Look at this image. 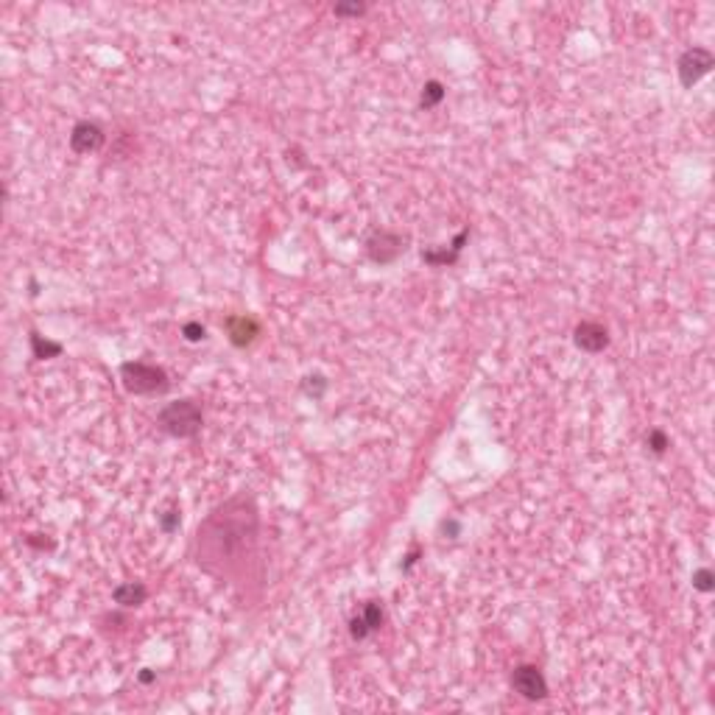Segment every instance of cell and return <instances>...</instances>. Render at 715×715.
<instances>
[{
	"mask_svg": "<svg viewBox=\"0 0 715 715\" xmlns=\"http://www.w3.org/2000/svg\"><path fill=\"white\" fill-rule=\"evenodd\" d=\"M257 539V512L246 498H235L215 509L204 526H198L196 547L198 564L215 576H232L243 553L254 547Z\"/></svg>",
	"mask_w": 715,
	"mask_h": 715,
	"instance_id": "obj_1",
	"label": "cell"
},
{
	"mask_svg": "<svg viewBox=\"0 0 715 715\" xmlns=\"http://www.w3.org/2000/svg\"><path fill=\"white\" fill-rule=\"evenodd\" d=\"M157 425H160L165 433L177 436V439H190V436H196V433L201 430L204 416H201L198 402H193V400H179V402H171V405H165V408L160 411Z\"/></svg>",
	"mask_w": 715,
	"mask_h": 715,
	"instance_id": "obj_2",
	"label": "cell"
},
{
	"mask_svg": "<svg viewBox=\"0 0 715 715\" xmlns=\"http://www.w3.org/2000/svg\"><path fill=\"white\" fill-rule=\"evenodd\" d=\"M121 380L126 386V391L132 394H157L168 388V374L165 369L146 363V360H129L121 366Z\"/></svg>",
	"mask_w": 715,
	"mask_h": 715,
	"instance_id": "obj_3",
	"label": "cell"
},
{
	"mask_svg": "<svg viewBox=\"0 0 715 715\" xmlns=\"http://www.w3.org/2000/svg\"><path fill=\"white\" fill-rule=\"evenodd\" d=\"M713 64H715L713 50H707V48H702V45L688 48V50L679 56V64H676L682 87H688V90H690L696 81H702V79L713 70Z\"/></svg>",
	"mask_w": 715,
	"mask_h": 715,
	"instance_id": "obj_4",
	"label": "cell"
},
{
	"mask_svg": "<svg viewBox=\"0 0 715 715\" xmlns=\"http://www.w3.org/2000/svg\"><path fill=\"white\" fill-rule=\"evenodd\" d=\"M512 688L520 693L526 702H542L547 696V682L545 674L536 665H517L512 674Z\"/></svg>",
	"mask_w": 715,
	"mask_h": 715,
	"instance_id": "obj_5",
	"label": "cell"
},
{
	"mask_svg": "<svg viewBox=\"0 0 715 715\" xmlns=\"http://www.w3.org/2000/svg\"><path fill=\"white\" fill-rule=\"evenodd\" d=\"M366 252H369V257L374 260V263H391V260H397L402 252H405V238L402 235H397V232H388V229H380V232H374L369 240H366Z\"/></svg>",
	"mask_w": 715,
	"mask_h": 715,
	"instance_id": "obj_6",
	"label": "cell"
},
{
	"mask_svg": "<svg viewBox=\"0 0 715 715\" xmlns=\"http://www.w3.org/2000/svg\"><path fill=\"white\" fill-rule=\"evenodd\" d=\"M104 129L98 126V123H93V121H81V123H76L73 126V132H70V149L76 151V154H93V151H98L101 146H104Z\"/></svg>",
	"mask_w": 715,
	"mask_h": 715,
	"instance_id": "obj_7",
	"label": "cell"
},
{
	"mask_svg": "<svg viewBox=\"0 0 715 715\" xmlns=\"http://www.w3.org/2000/svg\"><path fill=\"white\" fill-rule=\"evenodd\" d=\"M576 344L584 350V353H604L609 347V330L601 325V322H581L576 325V333H573Z\"/></svg>",
	"mask_w": 715,
	"mask_h": 715,
	"instance_id": "obj_8",
	"label": "cell"
},
{
	"mask_svg": "<svg viewBox=\"0 0 715 715\" xmlns=\"http://www.w3.org/2000/svg\"><path fill=\"white\" fill-rule=\"evenodd\" d=\"M226 333H229V341L235 347H249L254 341V336L260 333V327L249 316H229L226 319Z\"/></svg>",
	"mask_w": 715,
	"mask_h": 715,
	"instance_id": "obj_9",
	"label": "cell"
},
{
	"mask_svg": "<svg viewBox=\"0 0 715 715\" xmlns=\"http://www.w3.org/2000/svg\"><path fill=\"white\" fill-rule=\"evenodd\" d=\"M470 238V229H464V232H458L456 235V240L450 243V249H425L422 252V260L425 263H430V266H450V263H456L458 260V254H461V249H464V240Z\"/></svg>",
	"mask_w": 715,
	"mask_h": 715,
	"instance_id": "obj_10",
	"label": "cell"
},
{
	"mask_svg": "<svg viewBox=\"0 0 715 715\" xmlns=\"http://www.w3.org/2000/svg\"><path fill=\"white\" fill-rule=\"evenodd\" d=\"M146 595H149V590H146L140 581L118 584V587H115V592H112L115 604H121V606H140V604L146 601Z\"/></svg>",
	"mask_w": 715,
	"mask_h": 715,
	"instance_id": "obj_11",
	"label": "cell"
},
{
	"mask_svg": "<svg viewBox=\"0 0 715 715\" xmlns=\"http://www.w3.org/2000/svg\"><path fill=\"white\" fill-rule=\"evenodd\" d=\"M31 350H34V355L39 358V360H45V358H56L62 353V344H56V341H42V336H31Z\"/></svg>",
	"mask_w": 715,
	"mask_h": 715,
	"instance_id": "obj_12",
	"label": "cell"
},
{
	"mask_svg": "<svg viewBox=\"0 0 715 715\" xmlns=\"http://www.w3.org/2000/svg\"><path fill=\"white\" fill-rule=\"evenodd\" d=\"M442 98H444V87H442L439 81H428V84L422 87V98H419V104H422L425 109H433V107H439V104H442Z\"/></svg>",
	"mask_w": 715,
	"mask_h": 715,
	"instance_id": "obj_13",
	"label": "cell"
},
{
	"mask_svg": "<svg viewBox=\"0 0 715 715\" xmlns=\"http://www.w3.org/2000/svg\"><path fill=\"white\" fill-rule=\"evenodd\" d=\"M360 618H363V623L369 626V632H377V629H380V623H383V606H380L377 601H369V604L363 606Z\"/></svg>",
	"mask_w": 715,
	"mask_h": 715,
	"instance_id": "obj_14",
	"label": "cell"
},
{
	"mask_svg": "<svg viewBox=\"0 0 715 715\" xmlns=\"http://www.w3.org/2000/svg\"><path fill=\"white\" fill-rule=\"evenodd\" d=\"M646 442H648V447H651V453H657V456H662L668 447H671V439L665 436V430H660V428H654V430H648V436H646Z\"/></svg>",
	"mask_w": 715,
	"mask_h": 715,
	"instance_id": "obj_15",
	"label": "cell"
},
{
	"mask_svg": "<svg viewBox=\"0 0 715 715\" xmlns=\"http://www.w3.org/2000/svg\"><path fill=\"white\" fill-rule=\"evenodd\" d=\"M693 587H696L699 592H713L715 590V573L710 570V567L696 570V573H693Z\"/></svg>",
	"mask_w": 715,
	"mask_h": 715,
	"instance_id": "obj_16",
	"label": "cell"
},
{
	"mask_svg": "<svg viewBox=\"0 0 715 715\" xmlns=\"http://www.w3.org/2000/svg\"><path fill=\"white\" fill-rule=\"evenodd\" d=\"M333 11H336L339 17H358V14L366 11V6H363V3H336Z\"/></svg>",
	"mask_w": 715,
	"mask_h": 715,
	"instance_id": "obj_17",
	"label": "cell"
},
{
	"mask_svg": "<svg viewBox=\"0 0 715 715\" xmlns=\"http://www.w3.org/2000/svg\"><path fill=\"white\" fill-rule=\"evenodd\" d=\"M179 523H182V517H179V512H165V515H160V529L165 531V534H171V531H177Z\"/></svg>",
	"mask_w": 715,
	"mask_h": 715,
	"instance_id": "obj_18",
	"label": "cell"
},
{
	"mask_svg": "<svg viewBox=\"0 0 715 715\" xmlns=\"http://www.w3.org/2000/svg\"><path fill=\"white\" fill-rule=\"evenodd\" d=\"M182 336H184L187 341H201V339L207 336V330H204L198 322H187V325L182 327Z\"/></svg>",
	"mask_w": 715,
	"mask_h": 715,
	"instance_id": "obj_19",
	"label": "cell"
},
{
	"mask_svg": "<svg viewBox=\"0 0 715 715\" xmlns=\"http://www.w3.org/2000/svg\"><path fill=\"white\" fill-rule=\"evenodd\" d=\"M313 380H316V383H308V394L322 397V391H325V377H322V374H316Z\"/></svg>",
	"mask_w": 715,
	"mask_h": 715,
	"instance_id": "obj_20",
	"label": "cell"
},
{
	"mask_svg": "<svg viewBox=\"0 0 715 715\" xmlns=\"http://www.w3.org/2000/svg\"><path fill=\"white\" fill-rule=\"evenodd\" d=\"M444 531H450V534H458V523H453V520H450V523H444Z\"/></svg>",
	"mask_w": 715,
	"mask_h": 715,
	"instance_id": "obj_21",
	"label": "cell"
},
{
	"mask_svg": "<svg viewBox=\"0 0 715 715\" xmlns=\"http://www.w3.org/2000/svg\"><path fill=\"white\" fill-rule=\"evenodd\" d=\"M140 682H146V685L154 682V674H151V671H143V674H140Z\"/></svg>",
	"mask_w": 715,
	"mask_h": 715,
	"instance_id": "obj_22",
	"label": "cell"
}]
</instances>
